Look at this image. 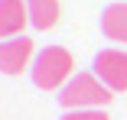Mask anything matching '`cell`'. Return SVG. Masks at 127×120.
Segmentation results:
<instances>
[{
    "label": "cell",
    "instance_id": "obj_6",
    "mask_svg": "<svg viewBox=\"0 0 127 120\" xmlns=\"http://www.w3.org/2000/svg\"><path fill=\"white\" fill-rule=\"evenodd\" d=\"M101 33L111 42H124L127 45V3H111L101 13Z\"/></svg>",
    "mask_w": 127,
    "mask_h": 120
},
{
    "label": "cell",
    "instance_id": "obj_1",
    "mask_svg": "<svg viewBox=\"0 0 127 120\" xmlns=\"http://www.w3.org/2000/svg\"><path fill=\"white\" fill-rule=\"evenodd\" d=\"M111 98H114V91L101 81L98 75L82 71V75H72V81L62 88L59 104L65 110H101Z\"/></svg>",
    "mask_w": 127,
    "mask_h": 120
},
{
    "label": "cell",
    "instance_id": "obj_2",
    "mask_svg": "<svg viewBox=\"0 0 127 120\" xmlns=\"http://www.w3.org/2000/svg\"><path fill=\"white\" fill-rule=\"evenodd\" d=\"M72 68H75V59H72L68 49H62V45H46V49L36 52L33 81H36V88H42V91L65 88V84L72 81Z\"/></svg>",
    "mask_w": 127,
    "mask_h": 120
},
{
    "label": "cell",
    "instance_id": "obj_5",
    "mask_svg": "<svg viewBox=\"0 0 127 120\" xmlns=\"http://www.w3.org/2000/svg\"><path fill=\"white\" fill-rule=\"evenodd\" d=\"M26 23H30V10L23 0H0V39L23 36Z\"/></svg>",
    "mask_w": 127,
    "mask_h": 120
},
{
    "label": "cell",
    "instance_id": "obj_4",
    "mask_svg": "<svg viewBox=\"0 0 127 120\" xmlns=\"http://www.w3.org/2000/svg\"><path fill=\"white\" fill-rule=\"evenodd\" d=\"M33 49H36V45H33V39H26V36L3 39V42H0V71H3V75H20V71L30 65Z\"/></svg>",
    "mask_w": 127,
    "mask_h": 120
},
{
    "label": "cell",
    "instance_id": "obj_3",
    "mask_svg": "<svg viewBox=\"0 0 127 120\" xmlns=\"http://www.w3.org/2000/svg\"><path fill=\"white\" fill-rule=\"evenodd\" d=\"M95 75L111 91H127V52H121V49H101L95 55Z\"/></svg>",
    "mask_w": 127,
    "mask_h": 120
},
{
    "label": "cell",
    "instance_id": "obj_8",
    "mask_svg": "<svg viewBox=\"0 0 127 120\" xmlns=\"http://www.w3.org/2000/svg\"><path fill=\"white\" fill-rule=\"evenodd\" d=\"M62 120H111L104 110H68Z\"/></svg>",
    "mask_w": 127,
    "mask_h": 120
},
{
    "label": "cell",
    "instance_id": "obj_7",
    "mask_svg": "<svg viewBox=\"0 0 127 120\" xmlns=\"http://www.w3.org/2000/svg\"><path fill=\"white\" fill-rule=\"evenodd\" d=\"M26 10L36 29H52L59 23V0H26Z\"/></svg>",
    "mask_w": 127,
    "mask_h": 120
}]
</instances>
